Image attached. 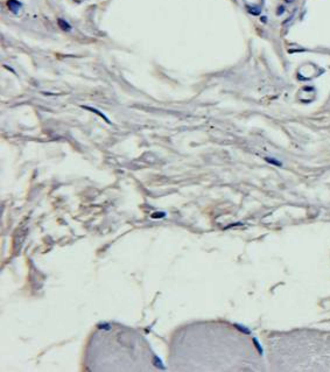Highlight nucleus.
Wrapping results in <instances>:
<instances>
[{
    "instance_id": "f257e3e1",
    "label": "nucleus",
    "mask_w": 330,
    "mask_h": 372,
    "mask_svg": "<svg viewBox=\"0 0 330 372\" xmlns=\"http://www.w3.org/2000/svg\"><path fill=\"white\" fill-rule=\"evenodd\" d=\"M7 5H8V8L13 12V13H18L20 11V8H21V4H20L19 1H17V0H8L7 1Z\"/></svg>"
},
{
    "instance_id": "39448f33",
    "label": "nucleus",
    "mask_w": 330,
    "mask_h": 372,
    "mask_svg": "<svg viewBox=\"0 0 330 372\" xmlns=\"http://www.w3.org/2000/svg\"><path fill=\"white\" fill-rule=\"evenodd\" d=\"M165 216H166L165 212H154V214L152 215V218H162V217H165Z\"/></svg>"
},
{
    "instance_id": "7ed1b4c3",
    "label": "nucleus",
    "mask_w": 330,
    "mask_h": 372,
    "mask_svg": "<svg viewBox=\"0 0 330 372\" xmlns=\"http://www.w3.org/2000/svg\"><path fill=\"white\" fill-rule=\"evenodd\" d=\"M97 327L99 329H105V330H110L111 329V326L109 323H99Z\"/></svg>"
},
{
    "instance_id": "f03ea898",
    "label": "nucleus",
    "mask_w": 330,
    "mask_h": 372,
    "mask_svg": "<svg viewBox=\"0 0 330 372\" xmlns=\"http://www.w3.org/2000/svg\"><path fill=\"white\" fill-rule=\"evenodd\" d=\"M58 26L63 29V31H70V25L67 22V21H64V20H62V19H58Z\"/></svg>"
},
{
    "instance_id": "20e7f679",
    "label": "nucleus",
    "mask_w": 330,
    "mask_h": 372,
    "mask_svg": "<svg viewBox=\"0 0 330 372\" xmlns=\"http://www.w3.org/2000/svg\"><path fill=\"white\" fill-rule=\"evenodd\" d=\"M154 363H155V366H157V368H161V369H165V366L162 365L161 359H159V357H157V356L154 357Z\"/></svg>"
},
{
    "instance_id": "423d86ee",
    "label": "nucleus",
    "mask_w": 330,
    "mask_h": 372,
    "mask_svg": "<svg viewBox=\"0 0 330 372\" xmlns=\"http://www.w3.org/2000/svg\"><path fill=\"white\" fill-rule=\"evenodd\" d=\"M266 161L271 162L273 165H276V166H281V162H279V161H276V160H274V159H271V158H266Z\"/></svg>"
}]
</instances>
